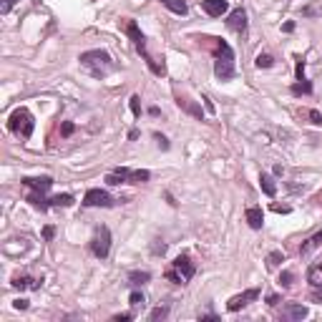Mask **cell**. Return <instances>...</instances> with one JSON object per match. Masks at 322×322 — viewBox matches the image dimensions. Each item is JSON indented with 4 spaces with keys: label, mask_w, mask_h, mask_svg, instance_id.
Instances as JSON below:
<instances>
[{
    "label": "cell",
    "mask_w": 322,
    "mask_h": 322,
    "mask_svg": "<svg viewBox=\"0 0 322 322\" xmlns=\"http://www.w3.org/2000/svg\"><path fill=\"white\" fill-rule=\"evenodd\" d=\"M312 300H315V302H322V287H315V292H312Z\"/></svg>",
    "instance_id": "cell-41"
},
{
    "label": "cell",
    "mask_w": 322,
    "mask_h": 322,
    "mask_svg": "<svg viewBox=\"0 0 322 322\" xmlns=\"http://www.w3.org/2000/svg\"><path fill=\"white\" fill-rule=\"evenodd\" d=\"M116 204V201L111 199L108 191L103 189H88L86 196H83V207H103V209H111Z\"/></svg>",
    "instance_id": "cell-8"
},
{
    "label": "cell",
    "mask_w": 322,
    "mask_h": 322,
    "mask_svg": "<svg viewBox=\"0 0 322 322\" xmlns=\"http://www.w3.org/2000/svg\"><path fill=\"white\" fill-rule=\"evenodd\" d=\"M151 179V171L146 169H126V166H118L106 176L108 186H118V184H146Z\"/></svg>",
    "instance_id": "cell-5"
},
{
    "label": "cell",
    "mask_w": 322,
    "mask_h": 322,
    "mask_svg": "<svg viewBox=\"0 0 322 322\" xmlns=\"http://www.w3.org/2000/svg\"><path fill=\"white\" fill-rule=\"evenodd\" d=\"M131 111H134V116H141V98L139 96H131Z\"/></svg>",
    "instance_id": "cell-29"
},
{
    "label": "cell",
    "mask_w": 322,
    "mask_h": 322,
    "mask_svg": "<svg viewBox=\"0 0 322 322\" xmlns=\"http://www.w3.org/2000/svg\"><path fill=\"white\" fill-rule=\"evenodd\" d=\"M176 103H179V108H186L191 116H196L199 121H204V113H201V108H199L196 103H191V101H186V98H176Z\"/></svg>",
    "instance_id": "cell-21"
},
{
    "label": "cell",
    "mask_w": 322,
    "mask_h": 322,
    "mask_svg": "<svg viewBox=\"0 0 322 322\" xmlns=\"http://www.w3.org/2000/svg\"><path fill=\"white\" fill-rule=\"evenodd\" d=\"M282 300H279V295H267V305H272V307H277Z\"/></svg>",
    "instance_id": "cell-38"
},
{
    "label": "cell",
    "mask_w": 322,
    "mask_h": 322,
    "mask_svg": "<svg viewBox=\"0 0 322 322\" xmlns=\"http://www.w3.org/2000/svg\"><path fill=\"white\" fill-rule=\"evenodd\" d=\"M73 194H56V196H51V207H71L73 204Z\"/></svg>",
    "instance_id": "cell-23"
},
{
    "label": "cell",
    "mask_w": 322,
    "mask_h": 322,
    "mask_svg": "<svg viewBox=\"0 0 322 322\" xmlns=\"http://www.w3.org/2000/svg\"><path fill=\"white\" fill-rule=\"evenodd\" d=\"M146 300H144V295L141 292H131V297H129V305L131 307H139V305H144Z\"/></svg>",
    "instance_id": "cell-28"
},
{
    "label": "cell",
    "mask_w": 322,
    "mask_h": 322,
    "mask_svg": "<svg viewBox=\"0 0 322 322\" xmlns=\"http://www.w3.org/2000/svg\"><path fill=\"white\" fill-rule=\"evenodd\" d=\"M201 8H204V13H207V15L219 18L222 13H227V10H229V3H227V0H201Z\"/></svg>",
    "instance_id": "cell-12"
},
{
    "label": "cell",
    "mask_w": 322,
    "mask_h": 322,
    "mask_svg": "<svg viewBox=\"0 0 322 322\" xmlns=\"http://www.w3.org/2000/svg\"><path fill=\"white\" fill-rule=\"evenodd\" d=\"M227 28L239 33V35H247V10L244 8H234L227 18Z\"/></svg>",
    "instance_id": "cell-9"
},
{
    "label": "cell",
    "mask_w": 322,
    "mask_h": 322,
    "mask_svg": "<svg viewBox=\"0 0 322 322\" xmlns=\"http://www.w3.org/2000/svg\"><path fill=\"white\" fill-rule=\"evenodd\" d=\"M194 274H196V264L191 262L189 254H179V257L171 262V267L164 272V277H166L169 282H174V285H186V282H189Z\"/></svg>",
    "instance_id": "cell-4"
},
{
    "label": "cell",
    "mask_w": 322,
    "mask_h": 322,
    "mask_svg": "<svg viewBox=\"0 0 322 322\" xmlns=\"http://www.w3.org/2000/svg\"><path fill=\"white\" fill-rule=\"evenodd\" d=\"M13 307H15V310H28V300H23V297H20V300H15V302H13Z\"/></svg>",
    "instance_id": "cell-39"
},
{
    "label": "cell",
    "mask_w": 322,
    "mask_h": 322,
    "mask_svg": "<svg viewBox=\"0 0 322 322\" xmlns=\"http://www.w3.org/2000/svg\"><path fill=\"white\" fill-rule=\"evenodd\" d=\"M317 247H322V232H317V234H312L305 244L300 247V257H310Z\"/></svg>",
    "instance_id": "cell-16"
},
{
    "label": "cell",
    "mask_w": 322,
    "mask_h": 322,
    "mask_svg": "<svg viewBox=\"0 0 322 322\" xmlns=\"http://www.w3.org/2000/svg\"><path fill=\"white\" fill-rule=\"evenodd\" d=\"M73 131H76V126H73V124H71V121H66V124H63V126H61V136H71V134H73Z\"/></svg>",
    "instance_id": "cell-32"
},
{
    "label": "cell",
    "mask_w": 322,
    "mask_h": 322,
    "mask_svg": "<svg viewBox=\"0 0 322 322\" xmlns=\"http://www.w3.org/2000/svg\"><path fill=\"white\" fill-rule=\"evenodd\" d=\"M124 30H126V35L134 40L136 51L141 53V58L146 61V66L151 68V73H156V76H164V73H166V68L161 66V63H156V61H154V56L146 51V38H144V33L139 30V25H136V20H134V18H126V20H124Z\"/></svg>",
    "instance_id": "cell-2"
},
{
    "label": "cell",
    "mask_w": 322,
    "mask_h": 322,
    "mask_svg": "<svg viewBox=\"0 0 322 322\" xmlns=\"http://www.w3.org/2000/svg\"><path fill=\"white\" fill-rule=\"evenodd\" d=\"M295 30V23H285V33H292Z\"/></svg>",
    "instance_id": "cell-43"
},
{
    "label": "cell",
    "mask_w": 322,
    "mask_h": 322,
    "mask_svg": "<svg viewBox=\"0 0 322 322\" xmlns=\"http://www.w3.org/2000/svg\"><path fill=\"white\" fill-rule=\"evenodd\" d=\"M15 3H18V0H3V5H0V13H3V15H5V13H10Z\"/></svg>",
    "instance_id": "cell-31"
},
{
    "label": "cell",
    "mask_w": 322,
    "mask_h": 322,
    "mask_svg": "<svg viewBox=\"0 0 322 322\" xmlns=\"http://www.w3.org/2000/svg\"><path fill=\"white\" fill-rule=\"evenodd\" d=\"M292 93L295 96H310L312 93V83L307 78H302V80H297V83H292Z\"/></svg>",
    "instance_id": "cell-22"
},
{
    "label": "cell",
    "mask_w": 322,
    "mask_h": 322,
    "mask_svg": "<svg viewBox=\"0 0 322 322\" xmlns=\"http://www.w3.org/2000/svg\"><path fill=\"white\" fill-rule=\"evenodd\" d=\"M10 285L18 290H40V279H33L28 274H18V277H13Z\"/></svg>",
    "instance_id": "cell-14"
},
{
    "label": "cell",
    "mask_w": 322,
    "mask_h": 322,
    "mask_svg": "<svg viewBox=\"0 0 322 322\" xmlns=\"http://www.w3.org/2000/svg\"><path fill=\"white\" fill-rule=\"evenodd\" d=\"M149 279H151V272H141V269H131V272H129V282H131L134 287L146 285Z\"/></svg>",
    "instance_id": "cell-19"
},
{
    "label": "cell",
    "mask_w": 322,
    "mask_h": 322,
    "mask_svg": "<svg viewBox=\"0 0 322 322\" xmlns=\"http://www.w3.org/2000/svg\"><path fill=\"white\" fill-rule=\"evenodd\" d=\"M279 262H285V254H282L279 249H274V252L267 254V267H277Z\"/></svg>",
    "instance_id": "cell-25"
},
{
    "label": "cell",
    "mask_w": 322,
    "mask_h": 322,
    "mask_svg": "<svg viewBox=\"0 0 322 322\" xmlns=\"http://www.w3.org/2000/svg\"><path fill=\"white\" fill-rule=\"evenodd\" d=\"M151 252H154V254H164V252H166V244H159V239H156V244L151 247Z\"/></svg>",
    "instance_id": "cell-37"
},
{
    "label": "cell",
    "mask_w": 322,
    "mask_h": 322,
    "mask_svg": "<svg viewBox=\"0 0 322 322\" xmlns=\"http://www.w3.org/2000/svg\"><path fill=\"white\" fill-rule=\"evenodd\" d=\"M254 66H257V68H272V66H274V58H272L269 53H259V56L254 58Z\"/></svg>",
    "instance_id": "cell-24"
},
{
    "label": "cell",
    "mask_w": 322,
    "mask_h": 322,
    "mask_svg": "<svg viewBox=\"0 0 322 322\" xmlns=\"http://www.w3.org/2000/svg\"><path fill=\"white\" fill-rule=\"evenodd\" d=\"M302 78H305V61L297 58V80H302Z\"/></svg>",
    "instance_id": "cell-35"
},
{
    "label": "cell",
    "mask_w": 322,
    "mask_h": 322,
    "mask_svg": "<svg viewBox=\"0 0 322 322\" xmlns=\"http://www.w3.org/2000/svg\"><path fill=\"white\" fill-rule=\"evenodd\" d=\"M292 282H295V274H292L290 269H285V272L279 274V285H282V287H292Z\"/></svg>",
    "instance_id": "cell-26"
},
{
    "label": "cell",
    "mask_w": 322,
    "mask_h": 322,
    "mask_svg": "<svg viewBox=\"0 0 322 322\" xmlns=\"http://www.w3.org/2000/svg\"><path fill=\"white\" fill-rule=\"evenodd\" d=\"M282 317H285V320H305V317H307V307L290 302V305L282 307Z\"/></svg>",
    "instance_id": "cell-13"
},
{
    "label": "cell",
    "mask_w": 322,
    "mask_h": 322,
    "mask_svg": "<svg viewBox=\"0 0 322 322\" xmlns=\"http://www.w3.org/2000/svg\"><path fill=\"white\" fill-rule=\"evenodd\" d=\"M166 315H169V310H166V307H156V310H151L149 320H151V322H156V320H164Z\"/></svg>",
    "instance_id": "cell-27"
},
{
    "label": "cell",
    "mask_w": 322,
    "mask_h": 322,
    "mask_svg": "<svg viewBox=\"0 0 322 322\" xmlns=\"http://www.w3.org/2000/svg\"><path fill=\"white\" fill-rule=\"evenodd\" d=\"M80 66H86L96 78H103L106 73H111L113 68H116V63L111 61V56L106 53V51H101V48H96V51H86V53H80Z\"/></svg>",
    "instance_id": "cell-3"
},
{
    "label": "cell",
    "mask_w": 322,
    "mask_h": 322,
    "mask_svg": "<svg viewBox=\"0 0 322 322\" xmlns=\"http://www.w3.org/2000/svg\"><path fill=\"white\" fill-rule=\"evenodd\" d=\"M204 101H207V111H209V113H214V103H212L207 96H204Z\"/></svg>",
    "instance_id": "cell-42"
},
{
    "label": "cell",
    "mask_w": 322,
    "mask_h": 322,
    "mask_svg": "<svg viewBox=\"0 0 322 322\" xmlns=\"http://www.w3.org/2000/svg\"><path fill=\"white\" fill-rule=\"evenodd\" d=\"M307 282L312 287H322V262H317L307 269Z\"/></svg>",
    "instance_id": "cell-17"
},
{
    "label": "cell",
    "mask_w": 322,
    "mask_h": 322,
    "mask_svg": "<svg viewBox=\"0 0 322 322\" xmlns=\"http://www.w3.org/2000/svg\"><path fill=\"white\" fill-rule=\"evenodd\" d=\"M8 129L13 134H18L20 139H30L33 136V129H35V121H33V113L25 108V106H18L10 118H8Z\"/></svg>",
    "instance_id": "cell-6"
},
{
    "label": "cell",
    "mask_w": 322,
    "mask_h": 322,
    "mask_svg": "<svg viewBox=\"0 0 322 322\" xmlns=\"http://www.w3.org/2000/svg\"><path fill=\"white\" fill-rule=\"evenodd\" d=\"M129 320H134V315H131V312H121V315H116V317H113V322H129Z\"/></svg>",
    "instance_id": "cell-34"
},
{
    "label": "cell",
    "mask_w": 322,
    "mask_h": 322,
    "mask_svg": "<svg viewBox=\"0 0 322 322\" xmlns=\"http://www.w3.org/2000/svg\"><path fill=\"white\" fill-rule=\"evenodd\" d=\"M207 40H209V46H212V51H214V76L219 78V80H232L234 78V73H237V68H234V51H232V46L227 43L224 38H209V35H204Z\"/></svg>",
    "instance_id": "cell-1"
},
{
    "label": "cell",
    "mask_w": 322,
    "mask_h": 322,
    "mask_svg": "<svg viewBox=\"0 0 322 322\" xmlns=\"http://www.w3.org/2000/svg\"><path fill=\"white\" fill-rule=\"evenodd\" d=\"M307 116L312 118L315 126H322V113H320V111H307Z\"/></svg>",
    "instance_id": "cell-30"
},
{
    "label": "cell",
    "mask_w": 322,
    "mask_h": 322,
    "mask_svg": "<svg viewBox=\"0 0 322 322\" xmlns=\"http://www.w3.org/2000/svg\"><path fill=\"white\" fill-rule=\"evenodd\" d=\"M129 139H131V141H134V139H139V131H136V129H131V131H129Z\"/></svg>",
    "instance_id": "cell-44"
},
{
    "label": "cell",
    "mask_w": 322,
    "mask_h": 322,
    "mask_svg": "<svg viewBox=\"0 0 322 322\" xmlns=\"http://www.w3.org/2000/svg\"><path fill=\"white\" fill-rule=\"evenodd\" d=\"M257 297H259V290H257V287L244 290L242 295H234V297L227 302V310H229V312H239L242 307H247V305H249V302H254Z\"/></svg>",
    "instance_id": "cell-10"
},
{
    "label": "cell",
    "mask_w": 322,
    "mask_h": 322,
    "mask_svg": "<svg viewBox=\"0 0 322 322\" xmlns=\"http://www.w3.org/2000/svg\"><path fill=\"white\" fill-rule=\"evenodd\" d=\"M259 186H262V191H264L267 196H274V194H277V186H274V181H272V176H269L267 171L259 174Z\"/></svg>",
    "instance_id": "cell-20"
},
{
    "label": "cell",
    "mask_w": 322,
    "mask_h": 322,
    "mask_svg": "<svg viewBox=\"0 0 322 322\" xmlns=\"http://www.w3.org/2000/svg\"><path fill=\"white\" fill-rule=\"evenodd\" d=\"M91 252L98 257V259H106L108 252H111V232L108 227H98L93 239H91Z\"/></svg>",
    "instance_id": "cell-7"
},
{
    "label": "cell",
    "mask_w": 322,
    "mask_h": 322,
    "mask_svg": "<svg viewBox=\"0 0 322 322\" xmlns=\"http://www.w3.org/2000/svg\"><path fill=\"white\" fill-rule=\"evenodd\" d=\"M53 234H56V227H51V224H48V227L43 229V239H46V242H51V239H53Z\"/></svg>",
    "instance_id": "cell-36"
},
{
    "label": "cell",
    "mask_w": 322,
    "mask_h": 322,
    "mask_svg": "<svg viewBox=\"0 0 322 322\" xmlns=\"http://www.w3.org/2000/svg\"><path fill=\"white\" fill-rule=\"evenodd\" d=\"M159 3L161 5H166L171 13H176V15H186V3H184V0H159Z\"/></svg>",
    "instance_id": "cell-18"
},
{
    "label": "cell",
    "mask_w": 322,
    "mask_h": 322,
    "mask_svg": "<svg viewBox=\"0 0 322 322\" xmlns=\"http://www.w3.org/2000/svg\"><path fill=\"white\" fill-rule=\"evenodd\" d=\"M154 139H156V144H159L161 149H164V151L169 149V139H166V136H161V134H154Z\"/></svg>",
    "instance_id": "cell-33"
},
{
    "label": "cell",
    "mask_w": 322,
    "mask_h": 322,
    "mask_svg": "<svg viewBox=\"0 0 322 322\" xmlns=\"http://www.w3.org/2000/svg\"><path fill=\"white\" fill-rule=\"evenodd\" d=\"M272 212H277V214H290V207H279V204H272Z\"/></svg>",
    "instance_id": "cell-40"
},
{
    "label": "cell",
    "mask_w": 322,
    "mask_h": 322,
    "mask_svg": "<svg viewBox=\"0 0 322 322\" xmlns=\"http://www.w3.org/2000/svg\"><path fill=\"white\" fill-rule=\"evenodd\" d=\"M20 184L28 186V189H33V191H38V194H46L53 186V179L51 176H23Z\"/></svg>",
    "instance_id": "cell-11"
},
{
    "label": "cell",
    "mask_w": 322,
    "mask_h": 322,
    "mask_svg": "<svg viewBox=\"0 0 322 322\" xmlns=\"http://www.w3.org/2000/svg\"><path fill=\"white\" fill-rule=\"evenodd\" d=\"M244 219H247V224H249L252 229H262V224H264V214H262L259 207H247Z\"/></svg>",
    "instance_id": "cell-15"
}]
</instances>
